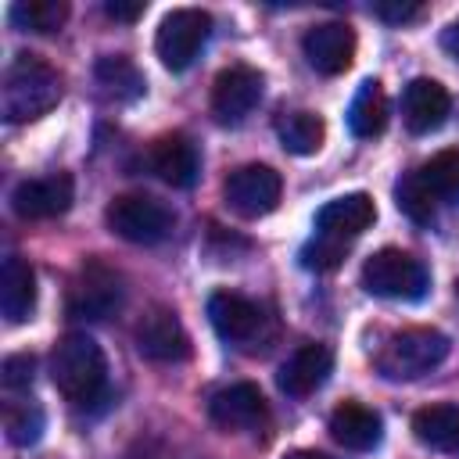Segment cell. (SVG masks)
<instances>
[{"label": "cell", "mask_w": 459, "mask_h": 459, "mask_svg": "<svg viewBox=\"0 0 459 459\" xmlns=\"http://www.w3.org/2000/svg\"><path fill=\"white\" fill-rule=\"evenodd\" d=\"M4 430L11 445H36L43 434V409L36 402H11L4 409Z\"/></svg>", "instance_id": "cell-28"}, {"label": "cell", "mask_w": 459, "mask_h": 459, "mask_svg": "<svg viewBox=\"0 0 459 459\" xmlns=\"http://www.w3.org/2000/svg\"><path fill=\"white\" fill-rule=\"evenodd\" d=\"M32 369H36V359L32 355H7L4 359V387L7 391H22L32 384Z\"/></svg>", "instance_id": "cell-30"}, {"label": "cell", "mask_w": 459, "mask_h": 459, "mask_svg": "<svg viewBox=\"0 0 459 459\" xmlns=\"http://www.w3.org/2000/svg\"><path fill=\"white\" fill-rule=\"evenodd\" d=\"M136 351L151 362H186L190 359V337L172 308H151L136 323Z\"/></svg>", "instance_id": "cell-10"}, {"label": "cell", "mask_w": 459, "mask_h": 459, "mask_svg": "<svg viewBox=\"0 0 459 459\" xmlns=\"http://www.w3.org/2000/svg\"><path fill=\"white\" fill-rule=\"evenodd\" d=\"M348 129L359 140H373L387 129V97H384V86L377 79H366L355 90L351 108H348Z\"/></svg>", "instance_id": "cell-22"}, {"label": "cell", "mask_w": 459, "mask_h": 459, "mask_svg": "<svg viewBox=\"0 0 459 459\" xmlns=\"http://www.w3.org/2000/svg\"><path fill=\"white\" fill-rule=\"evenodd\" d=\"M93 72H97V82H100L108 93L122 97V100H136V97L143 93V75H140L136 65H133L129 57H122V54H104Z\"/></svg>", "instance_id": "cell-24"}, {"label": "cell", "mask_w": 459, "mask_h": 459, "mask_svg": "<svg viewBox=\"0 0 459 459\" xmlns=\"http://www.w3.org/2000/svg\"><path fill=\"white\" fill-rule=\"evenodd\" d=\"M72 197H75L72 176L54 172V176H39V179H22L11 194V208L22 219H54L72 208Z\"/></svg>", "instance_id": "cell-12"}, {"label": "cell", "mask_w": 459, "mask_h": 459, "mask_svg": "<svg viewBox=\"0 0 459 459\" xmlns=\"http://www.w3.org/2000/svg\"><path fill=\"white\" fill-rule=\"evenodd\" d=\"M344 251H348V240L316 233V237L301 247V265H305V269H316V273H326V269H337V265H341Z\"/></svg>", "instance_id": "cell-29"}, {"label": "cell", "mask_w": 459, "mask_h": 459, "mask_svg": "<svg viewBox=\"0 0 459 459\" xmlns=\"http://www.w3.org/2000/svg\"><path fill=\"white\" fill-rule=\"evenodd\" d=\"M330 437L348 452H373L384 437V420L369 405L344 402L330 412Z\"/></svg>", "instance_id": "cell-19"}, {"label": "cell", "mask_w": 459, "mask_h": 459, "mask_svg": "<svg viewBox=\"0 0 459 459\" xmlns=\"http://www.w3.org/2000/svg\"><path fill=\"white\" fill-rule=\"evenodd\" d=\"M262 72L247 68V65H230L215 75L212 86V111L219 122H240L255 111V104L262 100Z\"/></svg>", "instance_id": "cell-11"}, {"label": "cell", "mask_w": 459, "mask_h": 459, "mask_svg": "<svg viewBox=\"0 0 459 459\" xmlns=\"http://www.w3.org/2000/svg\"><path fill=\"white\" fill-rule=\"evenodd\" d=\"M441 47H445L452 57H459V22H452V25L441 32Z\"/></svg>", "instance_id": "cell-33"}, {"label": "cell", "mask_w": 459, "mask_h": 459, "mask_svg": "<svg viewBox=\"0 0 459 459\" xmlns=\"http://www.w3.org/2000/svg\"><path fill=\"white\" fill-rule=\"evenodd\" d=\"M122 298H126L122 276L104 262H86L72 283L68 312L79 319H108L122 308Z\"/></svg>", "instance_id": "cell-8"}, {"label": "cell", "mask_w": 459, "mask_h": 459, "mask_svg": "<svg viewBox=\"0 0 459 459\" xmlns=\"http://www.w3.org/2000/svg\"><path fill=\"white\" fill-rule=\"evenodd\" d=\"M212 36V14L201 7H176L161 18L158 36H154V50L161 57V65L169 72H183L194 65V57L201 54V47Z\"/></svg>", "instance_id": "cell-6"}, {"label": "cell", "mask_w": 459, "mask_h": 459, "mask_svg": "<svg viewBox=\"0 0 459 459\" xmlns=\"http://www.w3.org/2000/svg\"><path fill=\"white\" fill-rule=\"evenodd\" d=\"M68 18V4L65 0H22L11 7V22L25 32H57Z\"/></svg>", "instance_id": "cell-25"}, {"label": "cell", "mask_w": 459, "mask_h": 459, "mask_svg": "<svg viewBox=\"0 0 459 459\" xmlns=\"http://www.w3.org/2000/svg\"><path fill=\"white\" fill-rule=\"evenodd\" d=\"M147 161H151V172H154L161 183L176 186V190L194 186V183H197V172H201L197 147H194V140L183 136V133H172V136L154 140Z\"/></svg>", "instance_id": "cell-17"}, {"label": "cell", "mask_w": 459, "mask_h": 459, "mask_svg": "<svg viewBox=\"0 0 459 459\" xmlns=\"http://www.w3.org/2000/svg\"><path fill=\"white\" fill-rule=\"evenodd\" d=\"M50 380L72 405H90L104 394L108 359L90 333H65L50 351Z\"/></svg>", "instance_id": "cell-1"}, {"label": "cell", "mask_w": 459, "mask_h": 459, "mask_svg": "<svg viewBox=\"0 0 459 459\" xmlns=\"http://www.w3.org/2000/svg\"><path fill=\"white\" fill-rule=\"evenodd\" d=\"M362 287L384 301H420L430 287L427 265L402 247H380L362 262Z\"/></svg>", "instance_id": "cell-4"}, {"label": "cell", "mask_w": 459, "mask_h": 459, "mask_svg": "<svg viewBox=\"0 0 459 459\" xmlns=\"http://www.w3.org/2000/svg\"><path fill=\"white\" fill-rule=\"evenodd\" d=\"M423 183L430 186V194L437 201L459 204V151H441L434 154L427 165H420Z\"/></svg>", "instance_id": "cell-27"}, {"label": "cell", "mask_w": 459, "mask_h": 459, "mask_svg": "<svg viewBox=\"0 0 459 459\" xmlns=\"http://www.w3.org/2000/svg\"><path fill=\"white\" fill-rule=\"evenodd\" d=\"M104 11H108L115 22H136V18L147 11V4H143V0H108Z\"/></svg>", "instance_id": "cell-32"}, {"label": "cell", "mask_w": 459, "mask_h": 459, "mask_svg": "<svg viewBox=\"0 0 459 459\" xmlns=\"http://www.w3.org/2000/svg\"><path fill=\"white\" fill-rule=\"evenodd\" d=\"M305 61L323 75H341L355 61V29L344 22H323L312 25L301 39Z\"/></svg>", "instance_id": "cell-13"}, {"label": "cell", "mask_w": 459, "mask_h": 459, "mask_svg": "<svg viewBox=\"0 0 459 459\" xmlns=\"http://www.w3.org/2000/svg\"><path fill=\"white\" fill-rule=\"evenodd\" d=\"M373 14L391 22V25H402V22H412L420 14V4H402V0H384V4H373Z\"/></svg>", "instance_id": "cell-31"}, {"label": "cell", "mask_w": 459, "mask_h": 459, "mask_svg": "<svg viewBox=\"0 0 459 459\" xmlns=\"http://www.w3.org/2000/svg\"><path fill=\"white\" fill-rule=\"evenodd\" d=\"M448 355V337L434 326H409L387 337V344L377 351V369L387 380H416L441 366Z\"/></svg>", "instance_id": "cell-3"}, {"label": "cell", "mask_w": 459, "mask_h": 459, "mask_svg": "<svg viewBox=\"0 0 459 459\" xmlns=\"http://www.w3.org/2000/svg\"><path fill=\"white\" fill-rule=\"evenodd\" d=\"M412 434L420 445L434 448V452H452L459 455V405L441 402V405H427L412 416Z\"/></svg>", "instance_id": "cell-21"}, {"label": "cell", "mask_w": 459, "mask_h": 459, "mask_svg": "<svg viewBox=\"0 0 459 459\" xmlns=\"http://www.w3.org/2000/svg\"><path fill=\"white\" fill-rule=\"evenodd\" d=\"M222 194H226L230 212H237L240 219H262L280 204L283 179H280L276 169L251 161V165H240L226 176Z\"/></svg>", "instance_id": "cell-7"}, {"label": "cell", "mask_w": 459, "mask_h": 459, "mask_svg": "<svg viewBox=\"0 0 459 459\" xmlns=\"http://www.w3.org/2000/svg\"><path fill=\"white\" fill-rule=\"evenodd\" d=\"M276 133H280V143L290 154H316L323 147L326 126L312 111H287V115L276 118Z\"/></svg>", "instance_id": "cell-23"}, {"label": "cell", "mask_w": 459, "mask_h": 459, "mask_svg": "<svg viewBox=\"0 0 459 459\" xmlns=\"http://www.w3.org/2000/svg\"><path fill=\"white\" fill-rule=\"evenodd\" d=\"M0 308L7 323H25L36 308V273L22 255H7L0 269Z\"/></svg>", "instance_id": "cell-20"}, {"label": "cell", "mask_w": 459, "mask_h": 459, "mask_svg": "<svg viewBox=\"0 0 459 459\" xmlns=\"http://www.w3.org/2000/svg\"><path fill=\"white\" fill-rule=\"evenodd\" d=\"M283 459H333V455H326V452H316V448H294V452H287Z\"/></svg>", "instance_id": "cell-34"}, {"label": "cell", "mask_w": 459, "mask_h": 459, "mask_svg": "<svg viewBox=\"0 0 459 459\" xmlns=\"http://www.w3.org/2000/svg\"><path fill=\"white\" fill-rule=\"evenodd\" d=\"M208 319H212L215 333L226 344H237V348H247V351H255L258 348L255 341L265 337V312L255 301H247L240 294H230V290H215L208 298Z\"/></svg>", "instance_id": "cell-9"}, {"label": "cell", "mask_w": 459, "mask_h": 459, "mask_svg": "<svg viewBox=\"0 0 459 459\" xmlns=\"http://www.w3.org/2000/svg\"><path fill=\"white\" fill-rule=\"evenodd\" d=\"M330 369H333V351L326 344H301L298 351H290L283 359V366L276 373V384H280L283 394L305 398V394H312L316 387L326 384Z\"/></svg>", "instance_id": "cell-15"}, {"label": "cell", "mask_w": 459, "mask_h": 459, "mask_svg": "<svg viewBox=\"0 0 459 459\" xmlns=\"http://www.w3.org/2000/svg\"><path fill=\"white\" fill-rule=\"evenodd\" d=\"M373 219H377L373 197L362 194V190H355V194H341V197L326 201L316 212V230L326 233V237H337V240H351L362 230H369Z\"/></svg>", "instance_id": "cell-18"}, {"label": "cell", "mask_w": 459, "mask_h": 459, "mask_svg": "<svg viewBox=\"0 0 459 459\" xmlns=\"http://www.w3.org/2000/svg\"><path fill=\"white\" fill-rule=\"evenodd\" d=\"M61 100V75L36 54H18L0 86V115L4 122H32L47 115Z\"/></svg>", "instance_id": "cell-2"}, {"label": "cell", "mask_w": 459, "mask_h": 459, "mask_svg": "<svg viewBox=\"0 0 459 459\" xmlns=\"http://www.w3.org/2000/svg\"><path fill=\"white\" fill-rule=\"evenodd\" d=\"M394 204H398V212H405L412 222H430V219H434L437 197H434L430 186L423 183L420 169L405 172V176L394 183Z\"/></svg>", "instance_id": "cell-26"}, {"label": "cell", "mask_w": 459, "mask_h": 459, "mask_svg": "<svg viewBox=\"0 0 459 459\" xmlns=\"http://www.w3.org/2000/svg\"><path fill=\"white\" fill-rule=\"evenodd\" d=\"M448 108H452V97L437 79H412L402 93V118L416 136L441 129L448 118Z\"/></svg>", "instance_id": "cell-16"}, {"label": "cell", "mask_w": 459, "mask_h": 459, "mask_svg": "<svg viewBox=\"0 0 459 459\" xmlns=\"http://www.w3.org/2000/svg\"><path fill=\"white\" fill-rule=\"evenodd\" d=\"M208 416L222 430H258L265 423L269 409H265V398L255 384H230V387L212 394Z\"/></svg>", "instance_id": "cell-14"}, {"label": "cell", "mask_w": 459, "mask_h": 459, "mask_svg": "<svg viewBox=\"0 0 459 459\" xmlns=\"http://www.w3.org/2000/svg\"><path fill=\"white\" fill-rule=\"evenodd\" d=\"M104 219H108L111 233H118L129 244H161L176 226V212L165 201L151 197V194H122V197H115L108 204Z\"/></svg>", "instance_id": "cell-5"}]
</instances>
